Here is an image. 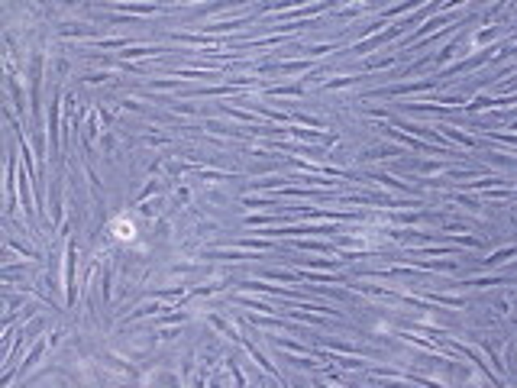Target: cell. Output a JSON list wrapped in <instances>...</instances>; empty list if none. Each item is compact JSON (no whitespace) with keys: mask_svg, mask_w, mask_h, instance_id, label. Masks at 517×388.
Wrapping results in <instances>:
<instances>
[{"mask_svg":"<svg viewBox=\"0 0 517 388\" xmlns=\"http://www.w3.org/2000/svg\"><path fill=\"white\" fill-rule=\"evenodd\" d=\"M443 87V81L437 75L433 78H421V81H407V85H391V87H372L362 97H405V94H427V91H437Z\"/></svg>","mask_w":517,"mask_h":388,"instance_id":"1","label":"cell"},{"mask_svg":"<svg viewBox=\"0 0 517 388\" xmlns=\"http://www.w3.org/2000/svg\"><path fill=\"white\" fill-rule=\"evenodd\" d=\"M75 275H78V239L68 237L65 239V304L75 307L78 304V285H75Z\"/></svg>","mask_w":517,"mask_h":388,"instance_id":"2","label":"cell"},{"mask_svg":"<svg viewBox=\"0 0 517 388\" xmlns=\"http://www.w3.org/2000/svg\"><path fill=\"white\" fill-rule=\"evenodd\" d=\"M107 233H110L113 243H120V246H133L136 239H139V227H136V220L130 214H120V217H113L107 223Z\"/></svg>","mask_w":517,"mask_h":388,"instance_id":"3","label":"cell"},{"mask_svg":"<svg viewBox=\"0 0 517 388\" xmlns=\"http://www.w3.org/2000/svg\"><path fill=\"white\" fill-rule=\"evenodd\" d=\"M459 13H433L430 19H423L421 26H414V33L407 39H401V42H398V49H411L414 42H417V39H423L427 36V33H430V29H437V26H452V23H459Z\"/></svg>","mask_w":517,"mask_h":388,"instance_id":"4","label":"cell"},{"mask_svg":"<svg viewBox=\"0 0 517 388\" xmlns=\"http://www.w3.org/2000/svg\"><path fill=\"white\" fill-rule=\"evenodd\" d=\"M39 78H42V52L29 58V101H33V124L39 120Z\"/></svg>","mask_w":517,"mask_h":388,"instance_id":"5","label":"cell"},{"mask_svg":"<svg viewBox=\"0 0 517 388\" xmlns=\"http://www.w3.org/2000/svg\"><path fill=\"white\" fill-rule=\"evenodd\" d=\"M372 185H382V188H395V191H401V194H414V198H421L417 191H414V185H405V181H398L395 175H388V171H368L366 175Z\"/></svg>","mask_w":517,"mask_h":388,"instance_id":"6","label":"cell"},{"mask_svg":"<svg viewBox=\"0 0 517 388\" xmlns=\"http://www.w3.org/2000/svg\"><path fill=\"white\" fill-rule=\"evenodd\" d=\"M58 104H62V91L52 94L49 101V152L58 155Z\"/></svg>","mask_w":517,"mask_h":388,"instance_id":"7","label":"cell"},{"mask_svg":"<svg viewBox=\"0 0 517 388\" xmlns=\"http://www.w3.org/2000/svg\"><path fill=\"white\" fill-rule=\"evenodd\" d=\"M456 285H469V288H498V285H514L511 275H479V278H462Z\"/></svg>","mask_w":517,"mask_h":388,"instance_id":"8","label":"cell"},{"mask_svg":"<svg viewBox=\"0 0 517 388\" xmlns=\"http://www.w3.org/2000/svg\"><path fill=\"white\" fill-rule=\"evenodd\" d=\"M437 130H440L443 136H446V140L459 142L462 149H475V146H479V140H475V136H469V133H459L452 124H437Z\"/></svg>","mask_w":517,"mask_h":388,"instance_id":"9","label":"cell"},{"mask_svg":"<svg viewBox=\"0 0 517 388\" xmlns=\"http://www.w3.org/2000/svg\"><path fill=\"white\" fill-rule=\"evenodd\" d=\"M294 246L304 253H320V256H339L337 243H320V239H294Z\"/></svg>","mask_w":517,"mask_h":388,"instance_id":"10","label":"cell"},{"mask_svg":"<svg viewBox=\"0 0 517 388\" xmlns=\"http://www.w3.org/2000/svg\"><path fill=\"white\" fill-rule=\"evenodd\" d=\"M13 178H17V155H13V149H10V155H7V214H10V217H13V210H17Z\"/></svg>","mask_w":517,"mask_h":388,"instance_id":"11","label":"cell"},{"mask_svg":"<svg viewBox=\"0 0 517 388\" xmlns=\"http://www.w3.org/2000/svg\"><path fill=\"white\" fill-rule=\"evenodd\" d=\"M517 256V243L514 246H505V249H498V253H491L489 259H482L479 262V269H485V272H491V269H498V265H505V262H511V259Z\"/></svg>","mask_w":517,"mask_h":388,"instance_id":"12","label":"cell"},{"mask_svg":"<svg viewBox=\"0 0 517 388\" xmlns=\"http://www.w3.org/2000/svg\"><path fill=\"white\" fill-rule=\"evenodd\" d=\"M46 350H49V337H46V340H39L36 346H33V350H29V356H26V360H23V362H19L17 376H26V372L33 369V366H36L39 360H42V353H46Z\"/></svg>","mask_w":517,"mask_h":388,"instance_id":"13","label":"cell"},{"mask_svg":"<svg viewBox=\"0 0 517 388\" xmlns=\"http://www.w3.org/2000/svg\"><path fill=\"white\" fill-rule=\"evenodd\" d=\"M58 181H56V191H52V227H62V220H65V201H62V185Z\"/></svg>","mask_w":517,"mask_h":388,"instance_id":"14","label":"cell"},{"mask_svg":"<svg viewBox=\"0 0 517 388\" xmlns=\"http://www.w3.org/2000/svg\"><path fill=\"white\" fill-rule=\"evenodd\" d=\"M407 169L421 171V175H423V171H440V175H443L450 165H446V162H433V159H407Z\"/></svg>","mask_w":517,"mask_h":388,"instance_id":"15","label":"cell"},{"mask_svg":"<svg viewBox=\"0 0 517 388\" xmlns=\"http://www.w3.org/2000/svg\"><path fill=\"white\" fill-rule=\"evenodd\" d=\"M236 246H246V249H259V253H265V249H275L278 243L269 237H243V239H236Z\"/></svg>","mask_w":517,"mask_h":388,"instance_id":"16","label":"cell"},{"mask_svg":"<svg viewBox=\"0 0 517 388\" xmlns=\"http://www.w3.org/2000/svg\"><path fill=\"white\" fill-rule=\"evenodd\" d=\"M169 311V307H165V304H139V307H136V311H130V317H126V321H139V317H152V314H165Z\"/></svg>","mask_w":517,"mask_h":388,"instance_id":"17","label":"cell"},{"mask_svg":"<svg viewBox=\"0 0 517 388\" xmlns=\"http://www.w3.org/2000/svg\"><path fill=\"white\" fill-rule=\"evenodd\" d=\"M362 81H368V78H359V75L333 78V81H327V85H323V91H339V87H356V85H362Z\"/></svg>","mask_w":517,"mask_h":388,"instance_id":"18","label":"cell"},{"mask_svg":"<svg viewBox=\"0 0 517 388\" xmlns=\"http://www.w3.org/2000/svg\"><path fill=\"white\" fill-rule=\"evenodd\" d=\"M395 62H398V56H378V58H368L362 68H366V71H375V68H391Z\"/></svg>","mask_w":517,"mask_h":388,"instance_id":"19","label":"cell"},{"mask_svg":"<svg viewBox=\"0 0 517 388\" xmlns=\"http://www.w3.org/2000/svg\"><path fill=\"white\" fill-rule=\"evenodd\" d=\"M110 282H113L110 262H103V272H101V292H103V304L110 301Z\"/></svg>","mask_w":517,"mask_h":388,"instance_id":"20","label":"cell"},{"mask_svg":"<svg viewBox=\"0 0 517 388\" xmlns=\"http://www.w3.org/2000/svg\"><path fill=\"white\" fill-rule=\"evenodd\" d=\"M501 36V26H491V29H479L475 39H472V46H482V42H491V39Z\"/></svg>","mask_w":517,"mask_h":388,"instance_id":"21","label":"cell"},{"mask_svg":"<svg viewBox=\"0 0 517 388\" xmlns=\"http://www.w3.org/2000/svg\"><path fill=\"white\" fill-rule=\"evenodd\" d=\"M327 52H337V42H323V46H307V49H304V56H307V58H320V56H327Z\"/></svg>","mask_w":517,"mask_h":388,"instance_id":"22","label":"cell"},{"mask_svg":"<svg viewBox=\"0 0 517 388\" xmlns=\"http://www.w3.org/2000/svg\"><path fill=\"white\" fill-rule=\"evenodd\" d=\"M97 133H101V124H97V114H91V120H87V126H85V142L97 140Z\"/></svg>","mask_w":517,"mask_h":388,"instance_id":"23","label":"cell"},{"mask_svg":"<svg viewBox=\"0 0 517 388\" xmlns=\"http://www.w3.org/2000/svg\"><path fill=\"white\" fill-rule=\"evenodd\" d=\"M120 10H136V13H155V3H117Z\"/></svg>","mask_w":517,"mask_h":388,"instance_id":"24","label":"cell"},{"mask_svg":"<svg viewBox=\"0 0 517 388\" xmlns=\"http://www.w3.org/2000/svg\"><path fill=\"white\" fill-rule=\"evenodd\" d=\"M142 140L149 142V146H165V142H169V136H162V133H146Z\"/></svg>","mask_w":517,"mask_h":388,"instance_id":"25","label":"cell"},{"mask_svg":"<svg viewBox=\"0 0 517 388\" xmlns=\"http://www.w3.org/2000/svg\"><path fill=\"white\" fill-rule=\"evenodd\" d=\"M171 110H181V114H198V107H194V104H181V101H178V104H171Z\"/></svg>","mask_w":517,"mask_h":388,"instance_id":"26","label":"cell"},{"mask_svg":"<svg viewBox=\"0 0 517 388\" xmlns=\"http://www.w3.org/2000/svg\"><path fill=\"white\" fill-rule=\"evenodd\" d=\"M62 337H65V330H56L52 337H49V346H58V343H62Z\"/></svg>","mask_w":517,"mask_h":388,"instance_id":"27","label":"cell"},{"mask_svg":"<svg viewBox=\"0 0 517 388\" xmlns=\"http://www.w3.org/2000/svg\"><path fill=\"white\" fill-rule=\"evenodd\" d=\"M152 87H178V81H159V78H155V81H152Z\"/></svg>","mask_w":517,"mask_h":388,"instance_id":"28","label":"cell"},{"mask_svg":"<svg viewBox=\"0 0 517 388\" xmlns=\"http://www.w3.org/2000/svg\"><path fill=\"white\" fill-rule=\"evenodd\" d=\"M511 269H514V272H517V259H514V265H511Z\"/></svg>","mask_w":517,"mask_h":388,"instance_id":"29","label":"cell"},{"mask_svg":"<svg viewBox=\"0 0 517 388\" xmlns=\"http://www.w3.org/2000/svg\"><path fill=\"white\" fill-rule=\"evenodd\" d=\"M514 201H517V191H514Z\"/></svg>","mask_w":517,"mask_h":388,"instance_id":"30","label":"cell"},{"mask_svg":"<svg viewBox=\"0 0 517 388\" xmlns=\"http://www.w3.org/2000/svg\"><path fill=\"white\" fill-rule=\"evenodd\" d=\"M514 26H517V23H514Z\"/></svg>","mask_w":517,"mask_h":388,"instance_id":"31","label":"cell"}]
</instances>
